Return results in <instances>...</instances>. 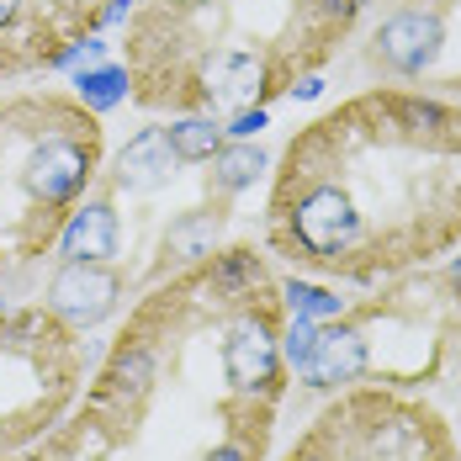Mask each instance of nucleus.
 <instances>
[{
	"label": "nucleus",
	"mask_w": 461,
	"mask_h": 461,
	"mask_svg": "<svg viewBox=\"0 0 461 461\" xmlns=\"http://www.w3.org/2000/svg\"><path fill=\"white\" fill-rule=\"evenodd\" d=\"M266 244L319 281L382 286L461 244V101L376 86L286 143Z\"/></svg>",
	"instance_id": "f257e3e1"
},
{
	"label": "nucleus",
	"mask_w": 461,
	"mask_h": 461,
	"mask_svg": "<svg viewBox=\"0 0 461 461\" xmlns=\"http://www.w3.org/2000/svg\"><path fill=\"white\" fill-rule=\"evenodd\" d=\"M371 0H133L128 80L149 112L271 106L345 48Z\"/></svg>",
	"instance_id": "f03ea898"
},
{
	"label": "nucleus",
	"mask_w": 461,
	"mask_h": 461,
	"mask_svg": "<svg viewBox=\"0 0 461 461\" xmlns=\"http://www.w3.org/2000/svg\"><path fill=\"white\" fill-rule=\"evenodd\" d=\"M461 345V271L446 276H409L382 281V297L345 303L339 319H323L313 334V356L297 371L303 387H356L382 382L414 393L435 382L446 356Z\"/></svg>",
	"instance_id": "7ed1b4c3"
},
{
	"label": "nucleus",
	"mask_w": 461,
	"mask_h": 461,
	"mask_svg": "<svg viewBox=\"0 0 461 461\" xmlns=\"http://www.w3.org/2000/svg\"><path fill=\"white\" fill-rule=\"evenodd\" d=\"M281 461H461V435L419 393L356 382L323 403Z\"/></svg>",
	"instance_id": "20e7f679"
},
{
	"label": "nucleus",
	"mask_w": 461,
	"mask_h": 461,
	"mask_svg": "<svg viewBox=\"0 0 461 461\" xmlns=\"http://www.w3.org/2000/svg\"><path fill=\"white\" fill-rule=\"evenodd\" d=\"M86 382L80 329L38 308H0V461L59 429Z\"/></svg>",
	"instance_id": "39448f33"
},
{
	"label": "nucleus",
	"mask_w": 461,
	"mask_h": 461,
	"mask_svg": "<svg viewBox=\"0 0 461 461\" xmlns=\"http://www.w3.org/2000/svg\"><path fill=\"white\" fill-rule=\"evenodd\" d=\"M101 11H106V0H22V27L0 59V80L53 69V59L69 43L101 32Z\"/></svg>",
	"instance_id": "423d86ee"
},
{
	"label": "nucleus",
	"mask_w": 461,
	"mask_h": 461,
	"mask_svg": "<svg viewBox=\"0 0 461 461\" xmlns=\"http://www.w3.org/2000/svg\"><path fill=\"white\" fill-rule=\"evenodd\" d=\"M128 297V281L117 266H95V260H59V271L48 276L43 308L53 319H64L69 329H95L106 323Z\"/></svg>",
	"instance_id": "0eeeda50"
},
{
	"label": "nucleus",
	"mask_w": 461,
	"mask_h": 461,
	"mask_svg": "<svg viewBox=\"0 0 461 461\" xmlns=\"http://www.w3.org/2000/svg\"><path fill=\"white\" fill-rule=\"evenodd\" d=\"M371 43H376V64L387 75L414 80V75H424L440 59V48H446V11L435 0H409L403 11H393L376 27Z\"/></svg>",
	"instance_id": "6e6552de"
},
{
	"label": "nucleus",
	"mask_w": 461,
	"mask_h": 461,
	"mask_svg": "<svg viewBox=\"0 0 461 461\" xmlns=\"http://www.w3.org/2000/svg\"><path fill=\"white\" fill-rule=\"evenodd\" d=\"M59 260H95V266H117L122 255V212L112 196H80L64 218V229L53 239Z\"/></svg>",
	"instance_id": "1a4fd4ad"
},
{
	"label": "nucleus",
	"mask_w": 461,
	"mask_h": 461,
	"mask_svg": "<svg viewBox=\"0 0 461 461\" xmlns=\"http://www.w3.org/2000/svg\"><path fill=\"white\" fill-rule=\"evenodd\" d=\"M176 170H181V159H176V149L165 139V128H139L112 159V191L149 196V191L176 181Z\"/></svg>",
	"instance_id": "9d476101"
},
{
	"label": "nucleus",
	"mask_w": 461,
	"mask_h": 461,
	"mask_svg": "<svg viewBox=\"0 0 461 461\" xmlns=\"http://www.w3.org/2000/svg\"><path fill=\"white\" fill-rule=\"evenodd\" d=\"M218 239H223V212L196 207V212L170 218V229H165V255H170L176 271H191V266H202V260L218 249Z\"/></svg>",
	"instance_id": "9b49d317"
},
{
	"label": "nucleus",
	"mask_w": 461,
	"mask_h": 461,
	"mask_svg": "<svg viewBox=\"0 0 461 461\" xmlns=\"http://www.w3.org/2000/svg\"><path fill=\"white\" fill-rule=\"evenodd\" d=\"M165 139H170V149H176L181 165H207V159L229 143V133H223V117H212V112H185V117H170V122H165Z\"/></svg>",
	"instance_id": "f8f14e48"
},
{
	"label": "nucleus",
	"mask_w": 461,
	"mask_h": 461,
	"mask_svg": "<svg viewBox=\"0 0 461 461\" xmlns=\"http://www.w3.org/2000/svg\"><path fill=\"white\" fill-rule=\"evenodd\" d=\"M75 101L86 106V112H95V117H106L112 106H122L128 95H133V80H128V64H91V69H75Z\"/></svg>",
	"instance_id": "ddd939ff"
},
{
	"label": "nucleus",
	"mask_w": 461,
	"mask_h": 461,
	"mask_svg": "<svg viewBox=\"0 0 461 461\" xmlns=\"http://www.w3.org/2000/svg\"><path fill=\"white\" fill-rule=\"evenodd\" d=\"M207 165H212V191H218V196H239V191H249V185L266 176V165H271V159L255 149V139H249V143L229 139L212 159H207Z\"/></svg>",
	"instance_id": "4468645a"
},
{
	"label": "nucleus",
	"mask_w": 461,
	"mask_h": 461,
	"mask_svg": "<svg viewBox=\"0 0 461 461\" xmlns=\"http://www.w3.org/2000/svg\"><path fill=\"white\" fill-rule=\"evenodd\" d=\"M281 303H286V313H297V319H339L345 313V297L339 292H329L323 281H303V276H292V281H281Z\"/></svg>",
	"instance_id": "2eb2a0df"
},
{
	"label": "nucleus",
	"mask_w": 461,
	"mask_h": 461,
	"mask_svg": "<svg viewBox=\"0 0 461 461\" xmlns=\"http://www.w3.org/2000/svg\"><path fill=\"white\" fill-rule=\"evenodd\" d=\"M271 122V106H244V112H233V117H223V133L239 143H249V139H260V128Z\"/></svg>",
	"instance_id": "dca6fc26"
},
{
	"label": "nucleus",
	"mask_w": 461,
	"mask_h": 461,
	"mask_svg": "<svg viewBox=\"0 0 461 461\" xmlns=\"http://www.w3.org/2000/svg\"><path fill=\"white\" fill-rule=\"evenodd\" d=\"M286 95H292V101H319V95H323V80H319V75H308V80H297Z\"/></svg>",
	"instance_id": "f3484780"
},
{
	"label": "nucleus",
	"mask_w": 461,
	"mask_h": 461,
	"mask_svg": "<svg viewBox=\"0 0 461 461\" xmlns=\"http://www.w3.org/2000/svg\"><path fill=\"white\" fill-rule=\"evenodd\" d=\"M456 435H461V424H456Z\"/></svg>",
	"instance_id": "a211bd4d"
}]
</instances>
